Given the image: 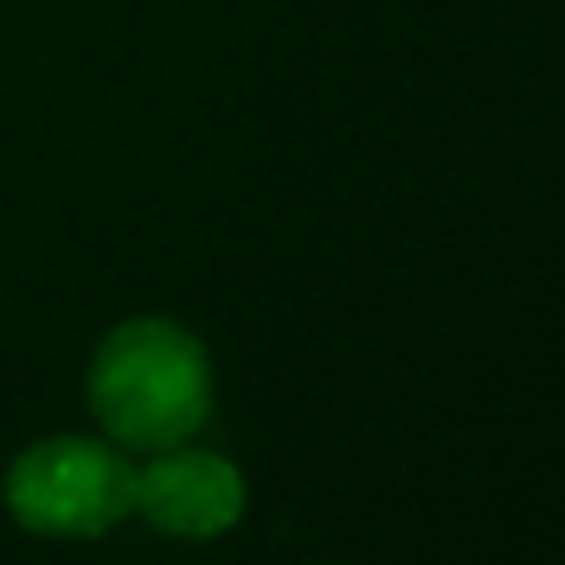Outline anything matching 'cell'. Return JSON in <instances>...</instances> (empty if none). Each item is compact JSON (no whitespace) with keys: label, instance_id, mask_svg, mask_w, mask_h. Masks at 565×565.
<instances>
[{"label":"cell","instance_id":"obj_1","mask_svg":"<svg viewBox=\"0 0 565 565\" xmlns=\"http://www.w3.org/2000/svg\"><path fill=\"white\" fill-rule=\"evenodd\" d=\"M89 407L125 447H179L209 417V358L199 338L164 318L115 328L89 367Z\"/></svg>","mask_w":565,"mask_h":565},{"label":"cell","instance_id":"obj_2","mask_svg":"<svg viewBox=\"0 0 565 565\" xmlns=\"http://www.w3.org/2000/svg\"><path fill=\"white\" fill-rule=\"evenodd\" d=\"M139 471L89 437H50L20 451L6 477V507L40 536H99L135 511Z\"/></svg>","mask_w":565,"mask_h":565},{"label":"cell","instance_id":"obj_3","mask_svg":"<svg viewBox=\"0 0 565 565\" xmlns=\"http://www.w3.org/2000/svg\"><path fill=\"white\" fill-rule=\"evenodd\" d=\"M135 507L169 536H218L244 511V477L214 451H169L139 471Z\"/></svg>","mask_w":565,"mask_h":565}]
</instances>
